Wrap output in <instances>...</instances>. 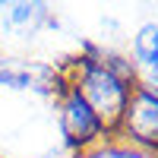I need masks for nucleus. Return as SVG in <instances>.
Returning <instances> with one entry per match:
<instances>
[{"label":"nucleus","mask_w":158,"mask_h":158,"mask_svg":"<svg viewBox=\"0 0 158 158\" xmlns=\"http://www.w3.org/2000/svg\"><path fill=\"white\" fill-rule=\"evenodd\" d=\"M60 127H63V136H67V142L73 149H89L95 142H101V136L108 133L73 85H67V92L60 98Z\"/></svg>","instance_id":"obj_3"},{"label":"nucleus","mask_w":158,"mask_h":158,"mask_svg":"<svg viewBox=\"0 0 158 158\" xmlns=\"http://www.w3.org/2000/svg\"><path fill=\"white\" fill-rule=\"evenodd\" d=\"M48 3H0V19L6 22V29L13 32H35L38 25L48 19Z\"/></svg>","instance_id":"obj_4"},{"label":"nucleus","mask_w":158,"mask_h":158,"mask_svg":"<svg viewBox=\"0 0 158 158\" xmlns=\"http://www.w3.org/2000/svg\"><path fill=\"white\" fill-rule=\"evenodd\" d=\"M133 57L146 70H152V76H158V22H146L133 35Z\"/></svg>","instance_id":"obj_5"},{"label":"nucleus","mask_w":158,"mask_h":158,"mask_svg":"<svg viewBox=\"0 0 158 158\" xmlns=\"http://www.w3.org/2000/svg\"><path fill=\"white\" fill-rule=\"evenodd\" d=\"M133 85L136 82H127V79H120L117 73H111L101 63L98 54H89V57L76 60L73 89L82 95V101L92 108V114L101 120V127L108 130V133H117V123H120V117L127 111Z\"/></svg>","instance_id":"obj_1"},{"label":"nucleus","mask_w":158,"mask_h":158,"mask_svg":"<svg viewBox=\"0 0 158 158\" xmlns=\"http://www.w3.org/2000/svg\"><path fill=\"white\" fill-rule=\"evenodd\" d=\"M117 133L127 136L136 146H146L158 152V92L152 85L136 82L130 92L127 111L117 123Z\"/></svg>","instance_id":"obj_2"}]
</instances>
